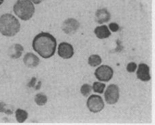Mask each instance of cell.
I'll return each instance as SVG.
<instances>
[{
    "label": "cell",
    "mask_w": 155,
    "mask_h": 125,
    "mask_svg": "<svg viewBox=\"0 0 155 125\" xmlns=\"http://www.w3.org/2000/svg\"><path fill=\"white\" fill-rule=\"evenodd\" d=\"M113 74L114 71L108 65H101L95 71L96 78L101 82H109L112 78Z\"/></svg>",
    "instance_id": "5b68a950"
},
{
    "label": "cell",
    "mask_w": 155,
    "mask_h": 125,
    "mask_svg": "<svg viewBox=\"0 0 155 125\" xmlns=\"http://www.w3.org/2000/svg\"><path fill=\"white\" fill-rule=\"evenodd\" d=\"M74 53L72 45L67 42H61L58 48V54L64 59H71Z\"/></svg>",
    "instance_id": "52a82bcc"
},
{
    "label": "cell",
    "mask_w": 155,
    "mask_h": 125,
    "mask_svg": "<svg viewBox=\"0 0 155 125\" xmlns=\"http://www.w3.org/2000/svg\"><path fill=\"white\" fill-rule=\"evenodd\" d=\"M34 100L35 104L38 105L42 106V105H44L46 104L47 101H48V99H47V97L44 94L38 93L35 96Z\"/></svg>",
    "instance_id": "2e32d148"
},
{
    "label": "cell",
    "mask_w": 155,
    "mask_h": 125,
    "mask_svg": "<svg viewBox=\"0 0 155 125\" xmlns=\"http://www.w3.org/2000/svg\"><path fill=\"white\" fill-rule=\"evenodd\" d=\"M21 25L17 18L11 14L0 16V33L6 37H12L20 31Z\"/></svg>",
    "instance_id": "7a4b0ae2"
},
{
    "label": "cell",
    "mask_w": 155,
    "mask_h": 125,
    "mask_svg": "<svg viewBox=\"0 0 155 125\" xmlns=\"http://www.w3.org/2000/svg\"><path fill=\"white\" fill-rule=\"evenodd\" d=\"M15 116L18 123H23L25 121L27 118H28V113H27L25 110H23L22 109L16 110L15 112Z\"/></svg>",
    "instance_id": "5bb4252c"
},
{
    "label": "cell",
    "mask_w": 155,
    "mask_h": 125,
    "mask_svg": "<svg viewBox=\"0 0 155 125\" xmlns=\"http://www.w3.org/2000/svg\"><path fill=\"white\" fill-rule=\"evenodd\" d=\"M32 3H34L35 4H40L41 2H42L44 0H30Z\"/></svg>",
    "instance_id": "7402d4cb"
},
{
    "label": "cell",
    "mask_w": 155,
    "mask_h": 125,
    "mask_svg": "<svg viewBox=\"0 0 155 125\" xmlns=\"http://www.w3.org/2000/svg\"><path fill=\"white\" fill-rule=\"evenodd\" d=\"M23 62L25 65L28 67L34 68L38 66L40 63V59L35 54L31 53V52H28L25 55Z\"/></svg>",
    "instance_id": "8fae6325"
},
{
    "label": "cell",
    "mask_w": 155,
    "mask_h": 125,
    "mask_svg": "<svg viewBox=\"0 0 155 125\" xmlns=\"http://www.w3.org/2000/svg\"><path fill=\"white\" fill-rule=\"evenodd\" d=\"M137 68V65L135 63L131 62L129 63L127 66V71L129 72V73H134L135 71L136 70Z\"/></svg>",
    "instance_id": "ffe728a7"
},
{
    "label": "cell",
    "mask_w": 155,
    "mask_h": 125,
    "mask_svg": "<svg viewBox=\"0 0 155 125\" xmlns=\"http://www.w3.org/2000/svg\"><path fill=\"white\" fill-rule=\"evenodd\" d=\"M15 15L23 21H28L35 13V6L30 0H18L13 7Z\"/></svg>",
    "instance_id": "3957f363"
},
{
    "label": "cell",
    "mask_w": 155,
    "mask_h": 125,
    "mask_svg": "<svg viewBox=\"0 0 155 125\" xmlns=\"http://www.w3.org/2000/svg\"><path fill=\"white\" fill-rule=\"evenodd\" d=\"M109 28L110 29V30H111L112 31L116 32L119 30V26H118V24L112 23H110L109 25Z\"/></svg>",
    "instance_id": "44dd1931"
},
{
    "label": "cell",
    "mask_w": 155,
    "mask_h": 125,
    "mask_svg": "<svg viewBox=\"0 0 155 125\" xmlns=\"http://www.w3.org/2000/svg\"><path fill=\"white\" fill-rule=\"evenodd\" d=\"M87 105L90 112L93 113L101 112L105 106L103 99L97 94H93L89 97V98L87 100Z\"/></svg>",
    "instance_id": "277c9868"
},
{
    "label": "cell",
    "mask_w": 155,
    "mask_h": 125,
    "mask_svg": "<svg viewBox=\"0 0 155 125\" xmlns=\"http://www.w3.org/2000/svg\"><path fill=\"white\" fill-rule=\"evenodd\" d=\"M33 49L44 59H49L55 53L57 40L53 35L47 32H41L34 38Z\"/></svg>",
    "instance_id": "6da1fadb"
},
{
    "label": "cell",
    "mask_w": 155,
    "mask_h": 125,
    "mask_svg": "<svg viewBox=\"0 0 155 125\" xmlns=\"http://www.w3.org/2000/svg\"><path fill=\"white\" fill-rule=\"evenodd\" d=\"M105 87H106V84H104V83L95 82L93 83L92 88L95 93L102 94L104 93Z\"/></svg>",
    "instance_id": "ac0fdd59"
},
{
    "label": "cell",
    "mask_w": 155,
    "mask_h": 125,
    "mask_svg": "<svg viewBox=\"0 0 155 125\" xmlns=\"http://www.w3.org/2000/svg\"><path fill=\"white\" fill-rule=\"evenodd\" d=\"M91 91H92V87L88 84H84L82 86L81 88H80V92L83 96L88 97L89 96Z\"/></svg>",
    "instance_id": "d6986e66"
},
{
    "label": "cell",
    "mask_w": 155,
    "mask_h": 125,
    "mask_svg": "<svg viewBox=\"0 0 155 125\" xmlns=\"http://www.w3.org/2000/svg\"><path fill=\"white\" fill-rule=\"evenodd\" d=\"M137 78L143 82H148L150 80V68L145 63H140L137 71Z\"/></svg>",
    "instance_id": "9c48e42d"
},
{
    "label": "cell",
    "mask_w": 155,
    "mask_h": 125,
    "mask_svg": "<svg viewBox=\"0 0 155 125\" xmlns=\"http://www.w3.org/2000/svg\"><path fill=\"white\" fill-rule=\"evenodd\" d=\"M23 47L21 44H15L10 47L8 50V55L13 59L20 58L23 52Z\"/></svg>",
    "instance_id": "7c38bea8"
},
{
    "label": "cell",
    "mask_w": 155,
    "mask_h": 125,
    "mask_svg": "<svg viewBox=\"0 0 155 125\" xmlns=\"http://www.w3.org/2000/svg\"><path fill=\"white\" fill-rule=\"evenodd\" d=\"M105 100L107 104L114 105L119 99V88L117 85L110 84L104 94Z\"/></svg>",
    "instance_id": "8992f818"
},
{
    "label": "cell",
    "mask_w": 155,
    "mask_h": 125,
    "mask_svg": "<svg viewBox=\"0 0 155 125\" xmlns=\"http://www.w3.org/2000/svg\"><path fill=\"white\" fill-rule=\"evenodd\" d=\"M3 2H4V0H0V5L3 4Z\"/></svg>",
    "instance_id": "603a6c76"
},
{
    "label": "cell",
    "mask_w": 155,
    "mask_h": 125,
    "mask_svg": "<svg viewBox=\"0 0 155 125\" xmlns=\"http://www.w3.org/2000/svg\"><path fill=\"white\" fill-rule=\"evenodd\" d=\"M80 27V23L76 19L68 18L62 24V30L67 34L74 33Z\"/></svg>",
    "instance_id": "ba28073f"
},
{
    "label": "cell",
    "mask_w": 155,
    "mask_h": 125,
    "mask_svg": "<svg viewBox=\"0 0 155 125\" xmlns=\"http://www.w3.org/2000/svg\"><path fill=\"white\" fill-rule=\"evenodd\" d=\"M111 18V15L106 8L97 10L95 13V21L99 24H103L108 22Z\"/></svg>",
    "instance_id": "30bf717a"
},
{
    "label": "cell",
    "mask_w": 155,
    "mask_h": 125,
    "mask_svg": "<svg viewBox=\"0 0 155 125\" xmlns=\"http://www.w3.org/2000/svg\"><path fill=\"white\" fill-rule=\"evenodd\" d=\"M102 62L101 58L97 54H92L88 58V63L91 67H97Z\"/></svg>",
    "instance_id": "9a60e30c"
},
{
    "label": "cell",
    "mask_w": 155,
    "mask_h": 125,
    "mask_svg": "<svg viewBox=\"0 0 155 125\" xmlns=\"http://www.w3.org/2000/svg\"><path fill=\"white\" fill-rule=\"evenodd\" d=\"M0 112L5 113L8 115H12L13 113V108L10 105L0 102Z\"/></svg>",
    "instance_id": "e0dca14e"
},
{
    "label": "cell",
    "mask_w": 155,
    "mask_h": 125,
    "mask_svg": "<svg viewBox=\"0 0 155 125\" xmlns=\"http://www.w3.org/2000/svg\"><path fill=\"white\" fill-rule=\"evenodd\" d=\"M94 33L99 39H106L111 35V32L106 25L97 27L94 30Z\"/></svg>",
    "instance_id": "4fadbf2b"
}]
</instances>
